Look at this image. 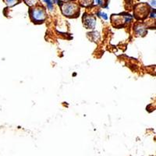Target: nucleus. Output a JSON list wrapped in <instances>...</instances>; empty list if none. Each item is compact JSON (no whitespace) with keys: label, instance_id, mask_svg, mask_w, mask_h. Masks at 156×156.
<instances>
[{"label":"nucleus","instance_id":"obj_1","mask_svg":"<svg viewBox=\"0 0 156 156\" xmlns=\"http://www.w3.org/2000/svg\"><path fill=\"white\" fill-rule=\"evenodd\" d=\"M61 9H62L63 15L68 16V17L76 16L80 12V7H79L78 4L75 3V2H70L62 4Z\"/></svg>","mask_w":156,"mask_h":156},{"label":"nucleus","instance_id":"obj_2","mask_svg":"<svg viewBox=\"0 0 156 156\" xmlns=\"http://www.w3.org/2000/svg\"><path fill=\"white\" fill-rule=\"evenodd\" d=\"M30 14L32 20L35 22V23H41V22L44 21V20L46 19L45 9L43 7H41V6H38V7H35L34 9H30Z\"/></svg>","mask_w":156,"mask_h":156},{"label":"nucleus","instance_id":"obj_3","mask_svg":"<svg viewBox=\"0 0 156 156\" xmlns=\"http://www.w3.org/2000/svg\"><path fill=\"white\" fill-rule=\"evenodd\" d=\"M149 12V6L147 4H140L136 6V14L140 18H143V15H147Z\"/></svg>","mask_w":156,"mask_h":156},{"label":"nucleus","instance_id":"obj_4","mask_svg":"<svg viewBox=\"0 0 156 156\" xmlns=\"http://www.w3.org/2000/svg\"><path fill=\"white\" fill-rule=\"evenodd\" d=\"M95 18L90 15L83 16V24L87 29H94L95 27Z\"/></svg>","mask_w":156,"mask_h":156},{"label":"nucleus","instance_id":"obj_5","mask_svg":"<svg viewBox=\"0 0 156 156\" xmlns=\"http://www.w3.org/2000/svg\"><path fill=\"white\" fill-rule=\"evenodd\" d=\"M135 31L137 34H142V35H144L145 34L146 32V29L145 27L143 26V25H137L135 27Z\"/></svg>","mask_w":156,"mask_h":156},{"label":"nucleus","instance_id":"obj_6","mask_svg":"<svg viewBox=\"0 0 156 156\" xmlns=\"http://www.w3.org/2000/svg\"><path fill=\"white\" fill-rule=\"evenodd\" d=\"M3 1L8 6H10V7L15 5L20 2V0H3Z\"/></svg>","mask_w":156,"mask_h":156},{"label":"nucleus","instance_id":"obj_7","mask_svg":"<svg viewBox=\"0 0 156 156\" xmlns=\"http://www.w3.org/2000/svg\"><path fill=\"white\" fill-rule=\"evenodd\" d=\"M25 3L29 6H34L39 2V0H24Z\"/></svg>","mask_w":156,"mask_h":156},{"label":"nucleus","instance_id":"obj_8","mask_svg":"<svg viewBox=\"0 0 156 156\" xmlns=\"http://www.w3.org/2000/svg\"><path fill=\"white\" fill-rule=\"evenodd\" d=\"M80 3L83 6H89L93 3V0H79Z\"/></svg>","mask_w":156,"mask_h":156},{"label":"nucleus","instance_id":"obj_9","mask_svg":"<svg viewBox=\"0 0 156 156\" xmlns=\"http://www.w3.org/2000/svg\"><path fill=\"white\" fill-rule=\"evenodd\" d=\"M99 14L101 15V17L104 18V20H107L108 19V16H107V15L105 14V13H104V12H99Z\"/></svg>","mask_w":156,"mask_h":156},{"label":"nucleus","instance_id":"obj_10","mask_svg":"<svg viewBox=\"0 0 156 156\" xmlns=\"http://www.w3.org/2000/svg\"><path fill=\"white\" fill-rule=\"evenodd\" d=\"M151 5H153V6H155V0H151Z\"/></svg>","mask_w":156,"mask_h":156},{"label":"nucleus","instance_id":"obj_11","mask_svg":"<svg viewBox=\"0 0 156 156\" xmlns=\"http://www.w3.org/2000/svg\"><path fill=\"white\" fill-rule=\"evenodd\" d=\"M62 1H70V0H62Z\"/></svg>","mask_w":156,"mask_h":156}]
</instances>
